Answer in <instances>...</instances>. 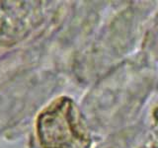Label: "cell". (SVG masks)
<instances>
[{
    "instance_id": "1",
    "label": "cell",
    "mask_w": 158,
    "mask_h": 148,
    "mask_svg": "<svg viewBox=\"0 0 158 148\" xmlns=\"http://www.w3.org/2000/svg\"><path fill=\"white\" fill-rule=\"evenodd\" d=\"M36 131L43 148H89L92 138L72 99L59 97L40 113Z\"/></svg>"
}]
</instances>
